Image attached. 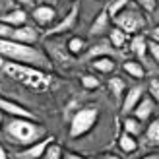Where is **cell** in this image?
<instances>
[{
	"mask_svg": "<svg viewBox=\"0 0 159 159\" xmlns=\"http://www.w3.org/2000/svg\"><path fill=\"white\" fill-rule=\"evenodd\" d=\"M148 95L157 103V107H159V78L149 80V84H148Z\"/></svg>",
	"mask_w": 159,
	"mask_h": 159,
	"instance_id": "29",
	"label": "cell"
},
{
	"mask_svg": "<svg viewBox=\"0 0 159 159\" xmlns=\"http://www.w3.org/2000/svg\"><path fill=\"white\" fill-rule=\"evenodd\" d=\"M72 2H76V0H72Z\"/></svg>",
	"mask_w": 159,
	"mask_h": 159,
	"instance_id": "41",
	"label": "cell"
},
{
	"mask_svg": "<svg viewBox=\"0 0 159 159\" xmlns=\"http://www.w3.org/2000/svg\"><path fill=\"white\" fill-rule=\"evenodd\" d=\"M0 111L10 116H18V118H35V115L27 111L23 105L20 103H16L12 99H6V97H0Z\"/></svg>",
	"mask_w": 159,
	"mask_h": 159,
	"instance_id": "13",
	"label": "cell"
},
{
	"mask_svg": "<svg viewBox=\"0 0 159 159\" xmlns=\"http://www.w3.org/2000/svg\"><path fill=\"white\" fill-rule=\"evenodd\" d=\"M4 64H6V58L2 57V54H0V70H2V68H4Z\"/></svg>",
	"mask_w": 159,
	"mask_h": 159,
	"instance_id": "37",
	"label": "cell"
},
{
	"mask_svg": "<svg viewBox=\"0 0 159 159\" xmlns=\"http://www.w3.org/2000/svg\"><path fill=\"white\" fill-rule=\"evenodd\" d=\"M27 18H29V14L23 10V8H18V6L0 14V21L8 23V25H12V27H20L23 23H27Z\"/></svg>",
	"mask_w": 159,
	"mask_h": 159,
	"instance_id": "15",
	"label": "cell"
},
{
	"mask_svg": "<svg viewBox=\"0 0 159 159\" xmlns=\"http://www.w3.org/2000/svg\"><path fill=\"white\" fill-rule=\"evenodd\" d=\"M148 54L152 57L153 62L159 64V39H148Z\"/></svg>",
	"mask_w": 159,
	"mask_h": 159,
	"instance_id": "27",
	"label": "cell"
},
{
	"mask_svg": "<svg viewBox=\"0 0 159 159\" xmlns=\"http://www.w3.org/2000/svg\"><path fill=\"white\" fill-rule=\"evenodd\" d=\"M144 12H155L157 10V0H134Z\"/></svg>",
	"mask_w": 159,
	"mask_h": 159,
	"instance_id": "30",
	"label": "cell"
},
{
	"mask_svg": "<svg viewBox=\"0 0 159 159\" xmlns=\"http://www.w3.org/2000/svg\"><path fill=\"white\" fill-rule=\"evenodd\" d=\"M62 153H64V149H62L57 142H51L49 148L45 149V155L43 159H62Z\"/></svg>",
	"mask_w": 159,
	"mask_h": 159,
	"instance_id": "26",
	"label": "cell"
},
{
	"mask_svg": "<svg viewBox=\"0 0 159 159\" xmlns=\"http://www.w3.org/2000/svg\"><path fill=\"white\" fill-rule=\"evenodd\" d=\"M10 39H14L18 43H23V45H35L39 41V29H37V25L23 23L20 27H14V33Z\"/></svg>",
	"mask_w": 159,
	"mask_h": 159,
	"instance_id": "11",
	"label": "cell"
},
{
	"mask_svg": "<svg viewBox=\"0 0 159 159\" xmlns=\"http://www.w3.org/2000/svg\"><path fill=\"white\" fill-rule=\"evenodd\" d=\"M16 2H20V4H31V0H16Z\"/></svg>",
	"mask_w": 159,
	"mask_h": 159,
	"instance_id": "39",
	"label": "cell"
},
{
	"mask_svg": "<svg viewBox=\"0 0 159 159\" xmlns=\"http://www.w3.org/2000/svg\"><path fill=\"white\" fill-rule=\"evenodd\" d=\"M116 54L118 52H116L115 47L111 45L109 39L99 37L93 45H87V51L84 52V57H85V60H93V58H99V57H113V58H116Z\"/></svg>",
	"mask_w": 159,
	"mask_h": 159,
	"instance_id": "7",
	"label": "cell"
},
{
	"mask_svg": "<svg viewBox=\"0 0 159 159\" xmlns=\"http://www.w3.org/2000/svg\"><path fill=\"white\" fill-rule=\"evenodd\" d=\"M2 132L6 140L18 148H27L47 136L45 126H41L35 118H18V116H10V120H4Z\"/></svg>",
	"mask_w": 159,
	"mask_h": 159,
	"instance_id": "1",
	"label": "cell"
},
{
	"mask_svg": "<svg viewBox=\"0 0 159 159\" xmlns=\"http://www.w3.org/2000/svg\"><path fill=\"white\" fill-rule=\"evenodd\" d=\"M31 20L35 21V25L39 27H49L54 23L57 20V10H54V6H49V4H39L35 6L33 10H31Z\"/></svg>",
	"mask_w": 159,
	"mask_h": 159,
	"instance_id": "8",
	"label": "cell"
},
{
	"mask_svg": "<svg viewBox=\"0 0 159 159\" xmlns=\"http://www.w3.org/2000/svg\"><path fill=\"white\" fill-rule=\"evenodd\" d=\"M0 159H8V152H6V148L0 144Z\"/></svg>",
	"mask_w": 159,
	"mask_h": 159,
	"instance_id": "34",
	"label": "cell"
},
{
	"mask_svg": "<svg viewBox=\"0 0 159 159\" xmlns=\"http://www.w3.org/2000/svg\"><path fill=\"white\" fill-rule=\"evenodd\" d=\"M142 159H159V152H153V153H148V155H144Z\"/></svg>",
	"mask_w": 159,
	"mask_h": 159,
	"instance_id": "35",
	"label": "cell"
},
{
	"mask_svg": "<svg viewBox=\"0 0 159 159\" xmlns=\"http://www.w3.org/2000/svg\"><path fill=\"white\" fill-rule=\"evenodd\" d=\"M0 54L6 60L20 62V64H29L41 70H51L52 62L45 52H41L33 45H23L14 39H0Z\"/></svg>",
	"mask_w": 159,
	"mask_h": 159,
	"instance_id": "2",
	"label": "cell"
},
{
	"mask_svg": "<svg viewBox=\"0 0 159 159\" xmlns=\"http://www.w3.org/2000/svg\"><path fill=\"white\" fill-rule=\"evenodd\" d=\"M155 107H157V103H155L152 97H149V95H144V97L140 99V103L134 107V111H132L130 115H134L136 118H140L142 122H148L149 118H152Z\"/></svg>",
	"mask_w": 159,
	"mask_h": 159,
	"instance_id": "14",
	"label": "cell"
},
{
	"mask_svg": "<svg viewBox=\"0 0 159 159\" xmlns=\"http://www.w3.org/2000/svg\"><path fill=\"white\" fill-rule=\"evenodd\" d=\"M111 29V16L107 12V8H103V10L95 16V20L91 21V27H89V37L93 39H99V37H105Z\"/></svg>",
	"mask_w": 159,
	"mask_h": 159,
	"instance_id": "10",
	"label": "cell"
},
{
	"mask_svg": "<svg viewBox=\"0 0 159 159\" xmlns=\"http://www.w3.org/2000/svg\"><path fill=\"white\" fill-rule=\"evenodd\" d=\"M118 149H120L122 153H134L138 149V140H136V136H132V134H128V132H124L122 130V134L118 136Z\"/></svg>",
	"mask_w": 159,
	"mask_h": 159,
	"instance_id": "20",
	"label": "cell"
},
{
	"mask_svg": "<svg viewBox=\"0 0 159 159\" xmlns=\"http://www.w3.org/2000/svg\"><path fill=\"white\" fill-rule=\"evenodd\" d=\"M66 49H68V52L72 54V57H80V54H84L87 51V41L84 37L74 35V37H70L66 41Z\"/></svg>",
	"mask_w": 159,
	"mask_h": 159,
	"instance_id": "22",
	"label": "cell"
},
{
	"mask_svg": "<svg viewBox=\"0 0 159 159\" xmlns=\"http://www.w3.org/2000/svg\"><path fill=\"white\" fill-rule=\"evenodd\" d=\"M82 85L85 87V89H97V87L101 85L99 78L93 76V74H84L82 76Z\"/></svg>",
	"mask_w": 159,
	"mask_h": 159,
	"instance_id": "28",
	"label": "cell"
},
{
	"mask_svg": "<svg viewBox=\"0 0 159 159\" xmlns=\"http://www.w3.org/2000/svg\"><path fill=\"white\" fill-rule=\"evenodd\" d=\"M130 2H132V0H111V2L107 4V12L111 16V20H113L115 16L120 14L126 6H130Z\"/></svg>",
	"mask_w": 159,
	"mask_h": 159,
	"instance_id": "25",
	"label": "cell"
},
{
	"mask_svg": "<svg viewBox=\"0 0 159 159\" xmlns=\"http://www.w3.org/2000/svg\"><path fill=\"white\" fill-rule=\"evenodd\" d=\"M148 39H149V37H146L144 33L130 35V39H128V47H130L132 54H134L138 60H144L146 54H148Z\"/></svg>",
	"mask_w": 159,
	"mask_h": 159,
	"instance_id": "16",
	"label": "cell"
},
{
	"mask_svg": "<svg viewBox=\"0 0 159 159\" xmlns=\"http://www.w3.org/2000/svg\"><path fill=\"white\" fill-rule=\"evenodd\" d=\"M2 126H4V116H2V111H0V132H2Z\"/></svg>",
	"mask_w": 159,
	"mask_h": 159,
	"instance_id": "38",
	"label": "cell"
},
{
	"mask_svg": "<svg viewBox=\"0 0 159 159\" xmlns=\"http://www.w3.org/2000/svg\"><path fill=\"white\" fill-rule=\"evenodd\" d=\"M91 66L95 72L99 74H113L116 70V62L113 57H99V58H93L91 60Z\"/></svg>",
	"mask_w": 159,
	"mask_h": 159,
	"instance_id": "19",
	"label": "cell"
},
{
	"mask_svg": "<svg viewBox=\"0 0 159 159\" xmlns=\"http://www.w3.org/2000/svg\"><path fill=\"white\" fill-rule=\"evenodd\" d=\"M144 136H146V140H148V144H152V146H157V148H159V116L153 118V120L146 126Z\"/></svg>",
	"mask_w": 159,
	"mask_h": 159,
	"instance_id": "23",
	"label": "cell"
},
{
	"mask_svg": "<svg viewBox=\"0 0 159 159\" xmlns=\"http://www.w3.org/2000/svg\"><path fill=\"white\" fill-rule=\"evenodd\" d=\"M107 39L111 41V45H113L116 51H120V49H124V47H126L130 35L126 33V31H122L120 27H116L115 23H113V25H111V29H109V33H107Z\"/></svg>",
	"mask_w": 159,
	"mask_h": 159,
	"instance_id": "18",
	"label": "cell"
},
{
	"mask_svg": "<svg viewBox=\"0 0 159 159\" xmlns=\"http://www.w3.org/2000/svg\"><path fill=\"white\" fill-rule=\"evenodd\" d=\"M144 87L142 85H132L130 89H126L124 91V97H122V109H120V113H122V116L124 115H130L132 111H134V107L140 103V99L144 97Z\"/></svg>",
	"mask_w": 159,
	"mask_h": 159,
	"instance_id": "12",
	"label": "cell"
},
{
	"mask_svg": "<svg viewBox=\"0 0 159 159\" xmlns=\"http://www.w3.org/2000/svg\"><path fill=\"white\" fill-rule=\"evenodd\" d=\"M122 130L138 138V136H142V134H144L146 122H142L140 118H136L134 115H124V118H122Z\"/></svg>",
	"mask_w": 159,
	"mask_h": 159,
	"instance_id": "17",
	"label": "cell"
},
{
	"mask_svg": "<svg viewBox=\"0 0 159 159\" xmlns=\"http://www.w3.org/2000/svg\"><path fill=\"white\" fill-rule=\"evenodd\" d=\"M51 142H54L52 136H45L43 140L35 142V144H31L27 148H21V152L18 153V159H43L45 149L49 148Z\"/></svg>",
	"mask_w": 159,
	"mask_h": 159,
	"instance_id": "9",
	"label": "cell"
},
{
	"mask_svg": "<svg viewBox=\"0 0 159 159\" xmlns=\"http://www.w3.org/2000/svg\"><path fill=\"white\" fill-rule=\"evenodd\" d=\"M62 159H87V157L80 155V153H76V152H64V153H62Z\"/></svg>",
	"mask_w": 159,
	"mask_h": 159,
	"instance_id": "32",
	"label": "cell"
},
{
	"mask_svg": "<svg viewBox=\"0 0 159 159\" xmlns=\"http://www.w3.org/2000/svg\"><path fill=\"white\" fill-rule=\"evenodd\" d=\"M107 87H109V91L113 93V97H122L124 95V91H126V84H124V80L122 78H118V76H113L109 80V84H107Z\"/></svg>",
	"mask_w": 159,
	"mask_h": 159,
	"instance_id": "24",
	"label": "cell"
},
{
	"mask_svg": "<svg viewBox=\"0 0 159 159\" xmlns=\"http://www.w3.org/2000/svg\"><path fill=\"white\" fill-rule=\"evenodd\" d=\"M78 14H80V4H78V0H76V2H72V6H70L68 14L64 16V20H60L57 25H52L51 29H47V37H58V35L70 33V31L76 27Z\"/></svg>",
	"mask_w": 159,
	"mask_h": 159,
	"instance_id": "6",
	"label": "cell"
},
{
	"mask_svg": "<svg viewBox=\"0 0 159 159\" xmlns=\"http://www.w3.org/2000/svg\"><path fill=\"white\" fill-rule=\"evenodd\" d=\"M12 33H14V27L4 21H0V39H10Z\"/></svg>",
	"mask_w": 159,
	"mask_h": 159,
	"instance_id": "31",
	"label": "cell"
},
{
	"mask_svg": "<svg viewBox=\"0 0 159 159\" xmlns=\"http://www.w3.org/2000/svg\"><path fill=\"white\" fill-rule=\"evenodd\" d=\"M2 8H4V0H0V14H2Z\"/></svg>",
	"mask_w": 159,
	"mask_h": 159,
	"instance_id": "40",
	"label": "cell"
},
{
	"mask_svg": "<svg viewBox=\"0 0 159 159\" xmlns=\"http://www.w3.org/2000/svg\"><path fill=\"white\" fill-rule=\"evenodd\" d=\"M122 70L134 80H144L146 78V68L142 66V62H138V60H124Z\"/></svg>",
	"mask_w": 159,
	"mask_h": 159,
	"instance_id": "21",
	"label": "cell"
},
{
	"mask_svg": "<svg viewBox=\"0 0 159 159\" xmlns=\"http://www.w3.org/2000/svg\"><path fill=\"white\" fill-rule=\"evenodd\" d=\"M99 120L97 107H84L72 116L70 120V138H82L87 132L93 130V126Z\"/></svg>",
	"mask_w": 159,
	"mask_h": 159,
	"instance_id": "5",
	"label": "cell"
},
{
	"mask_svg": "<svg viewBox=\"0 0 159 159\" xmlns=\"http://www.w3.org/2000/svg\"><path fill=\"white\" fill-rule=\"evenodd\" d=\"M113 23H115L116 27H120L122 31H126L128 35L142 33V31L148 27V20H146V16L142 14L140 6H138V8L126 6L120 14L113 18Z\"/></svg>",
	"mask_w": 159,
	"mask_h": 159,
	"instance_id": "4",
	"label": "cell"
},
{
	"mask_svg": "<svg viewBox=\"0 0 159 159\" xmlns=\"http://www.w3.org/2000/svg\"><path fill=\"white\" fill-rule=\"evenodd\" d=\"M2 70L6 72V76H10L12 80L31 87V89H35V91H45L47 87L51 85V76L47 74L45 70H41V68L6 60V64H4Z\"/></svg>",
	"mask_w": 159,
	"mask_h": 159,
	"instance_id": "3",
	"label": "cell"
},
{
	"mask_svg": "<svg viewBox=\"0 0 159 159\" xmlns=\"http://www.w3.org/2000/svg\"><path fill=\"white\" fill-rule=\"evenodd\" d=\"M152 37H153V39H159V23H157V25L153 27V31H152Z\"/></svg>",
	"mask_w": 159,
	"mask_h": 159,
	"instance_id": "36",
	"label": "cell"
},
{
	"mask_svg": "<svg viewBox=\"0 0 159 159\" xmlns=\"http://www.w3.org/2000/svg\"><path fill=\"white\" fill-rule=\"evenodd\" d=\"M95 159H122V157L116 155V153H101V155H97Z\"/></svg>",
	"mask_w": 159,
	"mask_h": 159,
	"instance_id": "33",
	"label": "cell"
}]
</instances>
